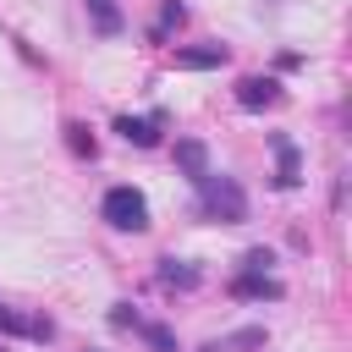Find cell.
<instances>
[{
	"instance_id": "obj_7",
	"label": "cell",
	"mask_w": 352,
	"mask_h": 352,
	"mask_svg": "<svg viewBox=\"0 0 352 352\" xmlns=\"http://www.w3.org/2000/svg\"><path fill=\"white\" fill-rule=\"evenodd\" d=\"M116 132L138 148H154L160 143V116H116Z\"/></svg>"
},
{
	"instance_id": "obj_10",
	"label": "cell",
	"mask_w": 352,
	"mask_h": 352,
	"mask_svg": "<svg viewBox=\"0 0 352 352\" xmlns=\"http://www.w3.org/2000/svg\"><path fill=\"white\" fill-rule=\"evenodd\" d=\"M88 16H94V28H99V33H121V28H126L121 0H88Z\"/></svg>"
},
{
	"instance_id": "obj_3",
	"label": "cell",
	"mask_w": 352,
	"mask_h": 352,
	"mask_svg": "<svg viewBox=\"0 0 352 352\" xmlns=\"http://www.w3.org/2000/svg\"><path fill=\"white\" fill-rule=\"evenodd\" d=\"M0 336H22V341H50L55 324L44 314H22L16 302H0Z\"/></svg>"
},
{
	"instance_id": "obj_12",
	"label": "cell",
	"mask_w": 352,
	"mask_h": 352,
	"mask_svg": "<svg viewBox=\"0 0 352 352\" xmlns=\"http://www.w3.org/2000/svg\"><path fill=\"white\" fill-rule=\"evenodd\" d=\"M182 22H187V6H182V0H165V6H160V22H154V38H165V33L182 28Z\"/></svg>"
},
{
	"instance_id": "obj_2",
	"label": "cell",
	"mask_w": 352,
	"mask_h": 352,
	"mask_svg": "<svg viewBox=\"0 0 352 352\" xmlns=\"http://www.w3.org/2000/svg\"><path fill=\"white\" fill-rule=\"evenodd\" d=\"M99 214H104L116 231H143V226H148V198H143L138 187H110L104 204H99Z\"/></svg>"
},
{
	"instance_id": "obj_4",
	"label": "cell",
	"mask_w": 352,
	"mask_h": 352,
	"mask_svg": "<svg viewBox=\"0 0 352 352\" xmlns=\"http://www.w3.org/2000/svg\"><path fill=\"white\" fill-rule=\"evenodd\" d=\"M270 148H275V187H280V192H292V187L302 182V160H297V143L275 132V138H270Z\"/></svg>"
},
{
	"instance_id": "obj_6",
	"label": "cell",
	"mask_w": 352,
	"mask_h": 352,
	"mask_svg": "<svg viewBox=\"0 0 352 352\" xmlns=\"http://www.w3.org/2000/svg\"><path fill=\"white\" fill-rule=\"evenodd\" d=\"M231 297H253V302L270 297V302H275V297H280V280H275L270 270H242V275L231 280Z\"/></svg>"
},
{
	"instance_id": "obj_9",
	"label": "cell",
	"mask_w": 352,
	"mask_h": 352,
	"mask_svg": "<svg viewBox=\"0 0 352 352\" xmlns=\"http://www.w3.org/2000/svg\"><path fill=\"white\" fill-rule=\"evenodd\" d=\"M176 165L187 170V182H204V176H209V148H204L198 138H182V143H176Z\"/></svg>"
},
{
	"instance_id": "obj_5",
	"label": "cell",
	"mask_w": 352,
	"mask_h": 352,
	"mask_svg": "<svg viewBox=\"0 0 352 352\" xmlns=\"http://www.w3.org/2000/svg\"><path fill=\"white\" fill-rule=\"evenodd\" d=\"M236 104L242 110H270V104H280V82L275 77H242L236 82Z\"/></svg>"
},
{
	"instance_id": "obj_13",
	"label": "cell",
	"mask_w": 352,
	"mask_h": 352,
	"mask_svg": "<svg viewBox=\"0 0 352 352\" xmlns=\"http://www.w3.org/2000/svg\"><path fill=\"white\" fill-rule=\"evenodd\" d=\"M138 336H143L154 352H176V336H170L165 324H143V319H138Z\"/></svg>"
},
{
	"instance_id": "obj_1",
	"label": "cell",
	"mask_w": 352,
	"mask_h": 352,
	"mask_svg": "<svg viewBox=\"0 0 352 352\" xmlns=\"http://www.w3.org/2000/svg\"><path fill=\"white\" fill-rule=\"evenodd\" d=\"M192 187H198V198H204V214H209V220H226V226L248 220V198H242L236 176L209 170V176H204V182H192Z\"/></svg>"
},
{
	"instance_id": "obj_11",
	"label": "cell",
	"mask_w": 352,
	"mask_h": 352,
	"mask_svg": "<svg viewBox=\"0 0 352 352\" xmlns=\"http://www.w3.org/2000/svg\"><path fill=\"white\" fill-rule=\"evenodd\" d=\"M160 280H165V286H182V292H192V286H198V270H192L187 258H160Z\"/></svg>"
},
{
	"instance_id": "obj_14",
	"label": "cell",
	"mask_w": 352,
	"mask_h": 352,
	"mask_svg": "<svg viewBox=\"0 0 352 352\" xmlns=\"http://www.w3.org/2000/svg\"><path fill=\"white\" fill-rule=\"evenodd\" d=\"M66 143H72V154H88V160H94V132H88V126L72 121V126H66Z\"/></svg>"
},
{
	"instance_id": "obj_8",
	"label": "cell",
	"mask_w": 352,
	"mask_h": 352,
	"mask_svg": "<svg viewBox=\"0 0 352 352\" xmlns=\"http://www.w3.org/2000/svg\"><path fill=\"white\" fill-rule=\"evenodd\" d=\"M176 66H182V72H214V66H226V44H198V50H176Z\"/></svg>"
}]
</instances>
